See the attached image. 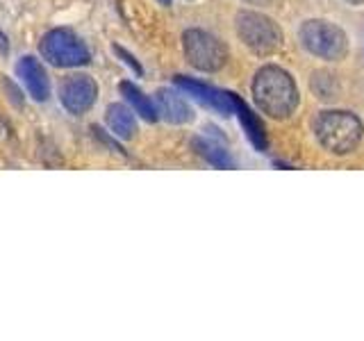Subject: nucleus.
Returning <instances> with one entry per match:
<instances>
[{
	"instance_id": "nucleus-1",
	"label": "nucleus",
	"mask_w": 364,
	"mask_h": 341,
	"mask_svg": "<svg viewBox=\"0 0 364 341\" xmlns=\"http://www.w3.org/2000/svg\"><path fill=\"white\" fill-rule=\"evenodd\" d=\"M253 96L257 107L271 119H289L301 102L299 87L284 68L269 64L262 66L253 80Z\"/></svg>"
},
{
	"instance_id": "nucleus-2",
	"label": "nucleus",
	"mask_w": 364,
	"mask_h": 341,
	"mask_svg": "<svg viewBox=\"0 0 364 341\" xmlns=\"http://www.w3.org/2000/svg\"><path fill=\"white\" fill-rule=\"evenodd\" d=\"M314 134L326 151L335 153V155H348L360 146L362 134H364V125L353 112L328 109L316 117Z\"/></svg>"
},
{
	"instance_id": "nucleus-3",
	"label": "nucleus",
	"mask_w": 364,
	"mask_h": 341,
	"mask_svg": "<svg viewBox=\"0 0 364 341\" xmlns=\"http://www.w3.org/2000/svg\"><path fill=\"white\" fill-rule=\"evenodd\" d=\"M235 30L246 48L259 57L278 53L284 43V34L278 28V23L267 14H262V11H239L235 18Z\"/></svg>"
},
{
	"instance_id": "nucleus-4",
	"label": "nucleus",
	"mask_w": 364,
	"mask_h": 341,
	"mask_svg": "<svg viewBox=\"0 0 364 341\" xmlns=\"http://www.w3.org/2000/svg\"><path fill=\"white\" fill-rule=\"evenodd\" d=\"M299 37L303 48L326 62H341L348 55V37L339 26L323 18H310L305 21Z\"/></svg>"
},
{
	"instance_id": "nucleus-5",
	"label": "nucleus",
	"mask_w": 364,
	"mask_h": 341,
	"mask_svg": "<svg viewBox=\"0 0 364 341\" xmlns=\"http://www.w3.org/2000/svg\"><path fill=\"white\" fill-rule=\"evenodd\" d=\"M182 48H185L187 62L205 73L221 71L228 62V48L221 39H216L214 34L191 28L182 34Z\"/></svg>"
},
{
	"instance_id": "nucleus-6",
	"label": "nucleus",
	"mask_w": 364,
	"mask_h": 341,
	"mask_svg": "<svg viewBox=\"0 0 364 341\" xmlns=\"http://www.w3.org/2000/svg\"><path fill=\"white\" fill-rule=\"evenodd\" d=\"M41 55L53 66H60V68L87 66L91 60L85 41L80 39L75 32L66 30V28H57V30H50L48 34H43Z\"/></svg>"
},
{
	"instance_id": "nucleus-7",
	"label": "nucleus",
	"mask_w": 364,
	"mask_h": 341,
	"mask_svg": "<svg viewBox=\"0 0 364 341\" xmlns=\"http://www.w3.org/2000/svg\"><path fill=\"white\" fill-rule=\"evenodd\" d=\"M98 98V85L89 75H71L60 87V100L71 114H85L94 107Z\"/></svg>"
},
{
	"instance_id": "nucleus-8",
	"label": "nucleus",
	"mask_w": 364,
	"mask_h": 341,
	"mask_svg": "<svg viewBox=\"0 0 364 341\" xmlns=\"http://www.w3.org/2000/svg\"><path fill=\"white\" fill-rule=\"evenodd\" d=\"M176 87L185 91V94L191 96L193 100H198L200 105L219 112V114H223V117H228V114H235V100H232L230 91H219V89H214L210 85L198 82V80L182 77V75L176 77Z\"/></svg>"
},
{
	"instance_id": "nucleus-9",
	"label": "nucleus",
	"mask_w": 364,
	"mask_h": 341,
	"mask_svg": "<svg viewBox=\"0 0 364 341\" xmlns=\"http://www.w3.org/2000/svg\"><path fill=\"white\" fill-rule=\"evenodd\" d=\"M155 107H157V114L166 123L182 125V123L193 121V109L189 107V102L185 98H182L180 94H176V91L159 89L155 94Z\"/></svg>"
},
{
	"instance_id": "nucleus-10",
	"label": "nucleus",
	"mask_w": 364,
	"mask_h": 341,
	"mask_svg": "<svg viewBox=\"0 0 364 341\" xmlns=\"http://www.w3.org/2000/svg\"><path fill=\"white\" fill-rule=\"evenodd\" d=\"M16 71H18L23 82H26L30 96L34 100H39V102L48 100V96H50V80H48V75H46L43 66H41V62L37 60V57H30V55L23 57V60L18 62V66H16Z\"/></svg>"
},
{
	"instance_id": "nucleus-11",
	"label": "nucleus",
	"mask_w": 364,
	"mask_h": 341,
	"mask_svg": "<svg viewBox=\"0 0 364 341\" xmlns=\"http://www.w3.org/2000/svg\"><path fill=\"white\" fill-rule=\"evenodd\" d=\"M232 100H235V114L239 123H242V128L248 136V141L253 144L257 151H267V134H264V125L259 123V119L255 117L253 112H250V107L246 105V102L239 98L237 94H232Z\"/></svg>"
},
{
	"instance_id": "nucleus-12",
	"label": "nucleus",
	"mask_w": 364,
	"mask_h": 341,
	"mask_svg": "<svg viewBox=\"0 0 364 341\" xmlns=\"http://www.w3.org/2000/svg\"><path fill=\"white\" fill-rule=\"evenodd\" d=\"M105 121L109 125V130L119 136V139H132L136 134V119L130 107H125L123 102H114L107 107Z\"/></svg>"
},
{
	"instance_id": "nucleus-13",
	"label": "nucleus",
	"mask_w": 364,
	"mask_h": 341,
	"mask_svg": "<svg viewBox=\"0 0 364 341\" xmlns=\"http://www.w3.org/2000/svg\"><path fill=\"white\" fill-rule=\"evenodd\" d=\"M121 94L125 96V100L130 102L132 105V109L139 114V117L144 119V121H148V123H153V121H157V107H155V102L148 98L146 94H141L139 89H136L132 82H121Z\"/></svg>"
},
{
	"instance_id": "nucleus-14",
	"label": "nucleus",
	"mask_w": 364,
	"mask_h": 341,
	"mask_svg": "<svg viewBox=\"0 0 364 341\" xmlns=\"http://www.w3.org/2000/svg\"><path fill=\"white\" fill-rule=\"evenodd\" d=\"M193 148H196L198 155L208 159L212 166H219V168H232L235 166L225 148L210 141V139H200V136H198V139H193Z\"/></svg>"
},
{
	"instance_id": "nucleus-15",
	"label": "nucleus",
	"mask_w": 364,
	"mask_h": 341,
	"mask_svg": "<svg viewBox=\"0 0 364 341\" xmlns=\"http://www.w3.org/2000/svg\"><path fill=\"white\" fill-rule=\"evenodd\" d=\"M117 53H119V55L123 57V60H125V64H130V66L134 68V73H141V66H139V64H136V62H134V57H130V55H128V53H125L123 48H117Z\"/></svg>"
},
{
	"instance_id": "nucleus-16",
	"label": "nucleus",
	"mask_w": 364,
	"mask_h": 341,
	"mask_svg": "<svg viewBox=\"0 0 364 341\" xmlns=\"http://www.w3.org/2000/svg\"><path fill=\"white\" fill-rule=\"evenodd\" d=\"M248 5H257V7H278L282 0H244Z\"/></svg>"
},
{
	"instance_id": "nucleus-17",
	"label": "nucleus",
	"mask_w": 364,
	"mask_h": 341,
	"mask_svg": "<svg viewBox=\"0 0 364 341\" xmlns=\"http://www.w3.org/2000/svg\"><path fill=\"white\" fill-rule=\"evenodd\" d=\"M9 53V43H7V37L3 32H0V55H7Z\"/></svg>"
},
{
	"instance_id": "nucleus-18",
	"label": "nucleus",
	"mask_w": 364,
	"mask_h": 341,
	"mask_svg": "<svg viewBox=\"0 0 364 341\" xmlns=\"http://www.w3.org/2000/svg\"><path fill=\"white\" fill-rule=\"evenodd\" d=\"M346 3H350V5H364V0H346Z\"/></svg>"
},
{
	"instance_id": "nucleus-19",
	"label": "nucleus",
	"mask_w": 364,
	"mask_h": 341,
	"mask_svg": "<svg viewBox=\"0 0 364 341\" xmlns=\"http://www.w3.org/2000/svg\"><path fill=\"white\" fill-rule=\"evenodd\" d=\"M159 5H171V0H157Z\"/></svg>"
}]
</instances>
